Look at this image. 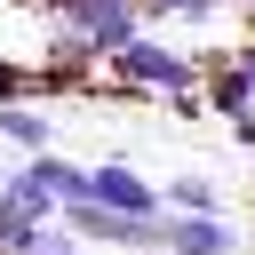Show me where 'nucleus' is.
I'll list each match as a JSON object with an SVG mask.
<instances>
[{
	"mask_svg": "<svg viewBox=\"0 0 255 255\" xmlns=\"http://www.w3.org/2000/svg\"><path fill=\"white\" fill-rule=\"evenodd\" d=\"M104 64H112V80H120V88L175 96V104H199V72H207V64H191L183 48H167V40H143V32H135L120 56H104Z\"/></svg>",
	"mask_w": 255,
	"mask_h": 255,
	"instance_id": "nucleus-1",
	"label": "nucleus"
},
{
	"mask_svg": "<svg viewBox=\"0 0 255 255\" xmlns=\"http://www.w3.org/2000/svg\"><path fill=\"white\" fill-rule=\"evenodd\" d=\"M56 32H64V56H120L143 32V8L135 0H56Z\"/></svg>",
	"mask_w": 255,
	"mask_h": 255,
	"instance_id": "nucleus-2",
	"label": "nucleus"
},
{
	"mask_svg": "<svg viewBox=\"0 0 255 255\" xmlns=\"http://www.w3.org/2000/svg\"><path fill=\"white\" fill-rule=\"evenodd\" d=\"M88 199H96V207H112V215H128V223H159V191H151L128 159L88 167Z\"/></svg>",
	"mask_w": 255,
	"mask_h": 255,
	"instance_id": "nucleus-3",
	"label": "nucleus"
},
{
	"mask_svg": "<svg viewBox=\"0 0 255 255\" xmlns=\"http://www.w3.org/2000/svg\"><path fill=\"white\" fill-rule=\"evenodd\" d=\"M24 175H32V191L40 199H56V215L72 207V199H88V167L80 159H64V151H40V159H16Z\"/></svg>",
	"mask_w": 255,
	"mask_h": 255,
	"instance_id": "nucleus-4",
	"label": "nucleus"
},
{
	"mask_svg": "<svg viewBox=\"0 0 255 255\" xmlns=\"http://www.w3.org/2000/svg\"><path fill=\"white\" fill-rule=\"evenodd\" d=\"M167 255H239V231L223 215H167Z\"/></svg>",
	"mask_w": 255,
	"mask_h": 255,
	"instance_id": "nucleus-5",
	"label": "nucleus"
},
{
	"mask_svg": "<svg viewBox=\"0 0 255 255\" xmlns=\"http://www.w3.org/2000/svg\"><path fill=\"white\" fill-rule=\"evenodd\" d=\"M199 96H207L231 128L255 112V80H247V64H239V56H231V64H207V72H199Z\"/></svg>",
	"mask_w": 255,
	"mask_h": 255,
	"instance_id": "nucleus-6",
	"label": "nucleus"
},
{
	"mask_svg": "<svg viewBox=\"0 0 255 255\" xmlns=\"http://www.w3.org/2000/svg\"><path fill=\"white\" fill-rule=\"evenodd\" d=\"M0 143L16 159H40V151H56V120L40 104H0Z\"/></svg>",
	"mask_w": 255,
	"mask_h": 255,
	"instance_id": "nucleus-7",
	"label": "nucleus"
},
{
	"mask_svg": "<svg viewBox=\"0 0 255 255\" xmlns=\"http://www.w3.org/2000/svg\"><path fill=\"white\" fill-rule=\"evenodd\" d=\"M159 207H175V215H223V191H215V175L175 167V175L159 183Z\"/></svg>",
	"mask_w": 255,
	"mask_h": 255,
	"instance_id": "nucleus-8",
	"label": "nucleus"
},
{
	"mask_svg": "<svg viewBox=\"0 0 255 255\" xmlns=\"http://www.w3.org/2000/svg\"><path fill=\"white\" fill-rule=\"evenodd\" d=\"M143 16H175V24H215L223 16V0H135Z\"/></svg>",
	"mask_w": 255,
	"mask_h": 255,
	"instance_id": "nucleus-9",
	"label": "nucleus"
},
{
	"mask_svg": "<svg viewBox=\"0 0 255 255\" xmlns=\"http://www.w3.org/2000/svg\"><path fill=\"white\" fill-rule=\"evenodd\" d=\"M24 88H32V80H24V72H16L8 56H0V104H24Z\"/></svg>",
	"mask_w": 255,
	"mask_h": 255,
	"instance_id": "nucleus-10",
	"label": "nucleus"
},
{
	"mask_svg": "<svg viewBox=\"0 0 255 255\" xmlns=\"http://www.w3.org/2000/svg\"><path fill=\"white\" fill-rule=\"evenodd\" d=\"M239 64H247V80H255V48H247V56H239Z\"/></svg>",
	"mask_w": 255,
	"mask_h": 255,
	"instance_id": "nucleus-11",
	"label": "nucleus"
},
{
	"mask_svg": "<svg viewBox=\"0 0 255 255\" xmlns=\"http://www.w3.org/2000/svg\"><path fill=\"white\" fill-rule=\"evenodd\" d=\"M0 175H8V167H0Z\"/></svg>",
	"mask_w": 255,
	"mask_h": 255,
	"instance_id": "nucleus-12",
	"label": "nucleus"
}]
</instances>
